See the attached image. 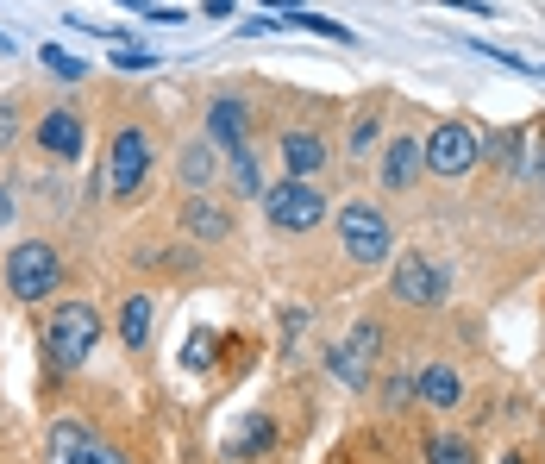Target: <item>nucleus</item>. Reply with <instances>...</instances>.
<instances>
[{
  "label": "nucleus",
  "instance_id": "obj_4",
  "mask_svg": "<svg viewBox=\"0 0 545 464\" xmlns=\"http://www.w3.org/2000/svg\"><path fill=\"white\" fill-rule=\"evenodd\" d=\"M151 164H157V138L145 126H120L113 132V145H107V195L113 201H132L138 189L151 182Z\"/></svg>",
  "mask_w": 545,
  "mask_h": 464
},
{
  "label": "nucleus",
  "instance_id": "obj_30",
  "mask_svg": "<svg viewBox=\"0 0 545 464\" xmlns=\"http://www.w3.org/2000/svg\"><path fill=\"white\" fill-rule=\"evenodd\" d=\"M13 220V189H0V226Z\"/></svg>",
  "mask_w": 545,
  "mask_h": 464
},
{
  "label": "nucleus",
  "instance_id": "obj_27",
  "mask_svg": "<svg viewBox=\"0 0 545 464\" xmlns=\"http://www.w3.org/2000/svg\"><path fill=\"white\" fill-rule=\"evenodd\" d=\"M113 63H120V69H126V76H145V69H157V57H145V51H120V57H113Z\"/></svg>",
  "mask_w": 545,
  "mask_h": 464
},
{
  "label": "nucleus",
  "instance_id": "obj_8",
  "mask_svg": "<svg viewBox=\"0 0 545 464\" xmlns=\"http://www.w3.org/2000/svg\"><path fill=\"white\" fill-rule=\"evenodd\" d=\"M389 295L401 301V308H439V301L452 295V264H439V258H401L389 270Z\"/></svg>",
  "mask_w": 545,
  "mask_h": 464
},
{
  "label": "nucleus",
  "instance_id": "obj_18",
  "mask_svg": "<svg viewBox=\"0 0 545 464\" xmlns=\"http://www.w3.org/2000/svg\"><path fill=\"white\" fill-rule=\"evenodd\" d=\"M226 176H232V189H239V195H264V189H270V182H264V164H257V145H251V151H232V157H226Z\"/></svg>",
  "mask_w": 545,
  "mask_h": 464
},
{
  "label": "nucleus",
  "instance_id": "obj_22",
  "mask_svg": "<svg viewBox=\"0 0 545 464\" xmlns=\"http://www.w3.org/2000/svg\"><path fill=\"white\" fill-rule=\"evenodd\" d=\"M264 446H270V421H264V414H257V421H251V427H245L239 439H232V458H245V452L257 458V452H264Z\"/></svg>",
  "mask_w": 545,
  "mask_h": 464
},
{
  "label": "nucleus",
  "instance_id": "obj_1",
  "mask_svg": "<svg viewBox=\"0 0 545 464\" xmlns=\"http://www.w3.org/2000/svg\"><path fill=\"white\" fill-rule=\"evenodd\" d=\"M94 345H101V308H88V301H57V308L44 314V358H51L57 377H76Z\"/></svg>",
  "mask_w": 545,
  "mask_h": 464
},
{
  "label": "nucleus",
  "instance_id": "obj_33",
  "mask_svg": "<svg viewBox=\"0 0 545 464\" xmlns=\"http://www.w3.org/2000/svg\"><path fill=\"white\" fill-rule=\"evenodd\" d=\"M533 164H539V182H545V151H539V157H533Z\"/></svg>",
  "mask_w": 545,
  "mask_h": 464
},
{
  "label": "nucleus",
  "instance_id": "obj_11",
  "mask_svg": "<svg viewBox=\"0 0 545 464\" xmlns=\"http://www.w3.org/2000/svg\"><path fill=\"white\" fill-rule=\"evenodd\" d=\"M207 138H213L226 157H232V151H251V101L213 95V101H207Z\"/></svg>",
  "mask_w": 545,
  "mask_h": 464
},
{
  "label": "nucleus",
  "instance_id": "obj_14",
  "mask_svg": "<svg viewBox=\"0 0 545 464\" xmlns=\"http://www.w3.org/2000/svg\"><path fill=\"white\" fill-rule=\"evenodd\" d=\"M213 176H220V145L201 132V138H188V145L176 151V182H182V195H207Z\"/></svg>",
  "mask_w": 545,
  "mask_h": 464
},
{
  "label": "nucleus",
  "instance_id": "obj_17",
  "mask_svg": "<svg viewBox=\"0 0 545 464\" xmlns=\"http://www.w3.org/2000/svg\"><path fill=\"white\" fill-rule=\"evenodd\" d=\"M151 333H157V301L151 295H126V308H120V345L138 358V352H151Z\"/></svg>",
  "mask_w": 545,
  "mask_h": 464
},
{
  "label": "nucleus",
  "instance_id": "obj_2",
  "mask_svg": "<svg viewBox=\"0 0 545 464\" xmlns=\"http://www.w3.org/2000/svg\"><path fill=\"white\" fill-rule=\"evenodd\" d=\"M333 226H339V251L358 270H370V264H389V251H395V232H389V214L376 201H345L339 214H333Z\"/></svg>",
  "mask_w": 545,
  "mask_h": 464
},
{
  "label": "nucleus",
  "instance_id": "obj_13",
  "mask_svg": "<svg viewBox=\"0 0 545 464\" xmlns=\"http://www.w3.org/2000/svg\"><path fill=\"white\" fill-rule=\"evenodd\" d=\"M282 170H289L295 182H314L326 164H333V151H326V138L320 132H307V126H289V132H282Z\"/></svg>",
  "mask_w": 545,
  "mask_h": 464
},
{
  "label": "nucleus",
  "instance_id": "obj_25",
  "mask_svg": "<svg viewBox=\"0 0 545 464\" xmlns=\"http://www.w3.org/2000/svg\"><path fill=\"white\" fill-rule=\"evenodd\" d=\"M307 333V308H282V358L295 352V339Z\"/></svg>",
  "mask_w": 545,
  "mask_h": 464
},
{
  "label": "nucleus",
  "instance_id": "obj_21",
  "mask_svg": "<svg viewBox=\"0 0 545 464\" xmlns=\"http://www.w3.org/2000/svg\"><path fill=\"white\" fill-rule=\"evenodd\" d=\"M276 26H301V32H320V38H333V44H351V26H339V19H326V13H276Z\"/></svg>",
  "mask_w": 545,
  "mask_h": 464
},
{
  "label": "nucleus",
  "instance_id": "obj_32",
  "mask_svg": "<svg viewBox=\"0 0 545 464\" xmlns=\"http://www.w3.org/2000/svg\"><path fill=\"white\" fill-rule=\"evenodd\" d=\"M502 464H527V458H520V452H502Z\"/></svg>",
  "mask_w": 545,
  "mask_h": 464
},
{
  "label": "nucleus",
  "instance_id": "obj_9",
  "mask_svg": "<svg viewBox=\"0 0 545 464\" xmlns=\"http://www.w3.org/2000/svg\"><path fill=\"white\" fill-rule=\"evenodd\" d=\"M51 464H126V452L107 446L101 433H88L82 421H57L51 427Z\"/></svg>",
  "mask_w": 545,
  "mask_h": 464
},
{
  "label": "nucleus",
  "instance_id": "obj_15",
  "mask_svg": "<svg viewBox=\"0 0 545 464\" xmlns=\"http://www.w3.org/2000/svg\"><path fill=\"white\" fill-rule=\"evenodd\" d=\"M38 151H51L57 164H76L82 157V113L76 107H51L38 120Z\"/></svg>",
  "mask_w": 545,
  "mask_h": 464
},
{
  "label": "nucleus",
  "instance_id": "obj_5",
  "mask_svg": "<svg viewBox=\"0 0 545 464\" xmlns=\"http://www.w3.org/2000/svg\"><path fill=\"white\" fill-rule=\"evenodd\" d=\"M264 214H270V226L276 232H320L326 220H333V207H326V195L314 189V182H295V176H282V182H270L264 195Z\"/></svg>",
  "mask_w": 545,
  "mask_h": 464
},
{
  "label": "nucleus",
  "instance_id": "obj_3",
  "mask_svg": "<svg viewBox=\"0 0 545 464\" xmlns=\"http://www.w3.org/2000/svg\"><path fill=\"white\" fill-rule=\"evenodd\" d=\"M7 289L13 301H51L63 289V251L51 239H26L7 251Z\"/></svg>",
  "mask_w": 545,
  "mask_h": 464
},
{
  "label": "nucleus",
  "instance_id": "obj_10",
  "mask_svg": "<svg viewBox=\"0 0 545 464\" xmlns=\"http://www.w3.org/2000/svg\"><path fill=\"white\" fill-rule=\"evenodd\" d=\"M426 176V157H420V138L414 132H395L389 145H383V157H376V182H383L389 195H408L414 182Z\"/></svg>",
  "mask_w": 545,
  "mask_h": 464
},
{
  "label": "nucleus",
  "instance_id": "obj_24",
  "mask_svg": "<svg viewBox=\"0 0 545 464\" xmlns=\"http://www.w3.org/2000/svg\"><path fill=\"white\" fill-rule=\"evenodd\" d=\"M44 63H51V76H63V82H82V57H69V51H57V44H44Z\"/></svg>",
  "mask_w": 545,
  "mask_h": 464
},
{
  "label": "nucleus",
  "instance_id": "obj_26",
  "mask_svg": "<svg viewBox=\"0 0 545 464\" xmlns=\"http://www.w3.org/2000/svg\"><path fill=\"white\" fill-rule=\"evenodd\" d=\"M182 364H188V370H207V364H213V339L195 333V339H188V352H182Z\"/></svg>",
  "mask_w": 545,
  "mask_h": 464
},
{
  "label": "nucleus",
  "instance_id": "obj_16",
  "mask_svg": "<svg viewBox=\"0 0 545 464\" xmlns=\"http://www.w3.org/2000/svg\"><path fill=\"white\" fill-rule=\"evenodd\" d=\"M414 396L433 408V414H452L458 402H464V377H458V364H445V358H433V364H420V377H414Z\"/></svg>",
  "mask_w": 545,
  "mask_h": 464
},
{
  "label": "nucleus",
  "instance_id": "obj_23",
  "mask_svg": "<svg viewBox=\"0 0 545 464\" xmlns=\"http://www.w3.org/2000/svg\"><path fill=\"white\" fill-rule=\"evenodd\" d=\"M376 132H383V113H358V126H351V157H370Z\"/></svg>",
  "mask_w": 545,
  "mask_h": 464
},
{
  "label": "nucleus",
  "instance_id": "obj_31",
  "mask_svg": "<svg viewBox=\"0 0 545 464\" xmlns=\"http://www.w3.org/2000/svg\"><path fill=\"white\" fill-rule=\"evenodd\" d=\"M0 57H13V38L7 32H0Z\"/></svg>",
  "mask_w": 545,
  "mask_h": 464
},
{
  "label": "nucleus",
  "instance_id": "obj_28",
  "mask_svg": "<svg viewBox=\"0 0 545 464\" xmlns=\"http://www.w3.org/2000/svg\"><path fill=\"white\" fill-rule=\"evenodd\" d=\"M439 7H445V13H495L489 0H439Z\"/></svg>",
  "mask_w": 545,
  "mask_h": 464
},
{
  "label": "nucleus",
  "instance_id": "obj_20",
  "mask_svg": "<svg viewBox=\"0 0 545 464\" xmlns=\"http://www.w3.org/2000/svg\"><path fill=\"white\" fill-rule=\"evenodd\" d=\"M426 464H477V446L464 433H433L426 439Z\"/></svg>",
  "mask_w": 545,
  "mask_h": 464
},
{
  "label": "nucleus",
  "instance_id": "obj_29",
  "mask_svg": "<svg viewBox=\"0 0 545 464\" xmlns=\"http://www.w3.org/2000/svg\"><path fill=\"white\" fill-rule=\"evenodd\" d=\"M13 138V107H0V145Z\"/></svg>",
  "mask_w": 545,
  "mask_h": 464
},
{
  "label": "nucleus",
  "instance_id": "obj_6",
  "mask_svg": "<svg viewBox=\"0 0 545 464\" xmlns=\"http://www.w3.org/2000/svg\"><path fill=\"white\" fill-rule=\"evenodd\" d=\"M420 157H426V170L445 176V182H464L470 170H477V157H483V138L477 126H464V120H445L420 138Z\"/></svg>",
  "mask_w": 545,
  "mask_h": 464
},
{
  "label": "nucleus",
  "instance_id": "obj_12",
  "mask_svg": "<svg viewBox=\"0 0 545 464\" xmlns=\"http://www.w3.org/2000/svg\"><path fill=\"white\" fill-rule=\"evenodd\" d=\"M176 226H182L195 245H226V239H232V214H226L220 201H207V195H182Z\"/></svg>",
  "mask_w": 545,
  "mask_h": 464
},
{
  "label": "nucleus",
  "instance_id": "obj_19",
  "mask_svg": "<svg viewBox=\"0 0 545 464\" xmlns=\"http://www.w3.org/2000/svg\"><path fill=\"white\" fill-rule=\"evenodd\" d=\"M408 402H414V377H408L401 364H389V370H383V383H376V408L395 414V408H408Z\"/></svg>",
  "mask_w": 545,
  "mask_h": 464
},
{
  "label": "nucleus",
  "instance_id": "obj_7",
  "mask_svg": "<svg viewBox=\"0 0 545 464\" xmlns=\"http://www.w3.org/2000/svg\"><path fill=\"white\" fill-rule=\"evenodd\" d=\"M333 377L339 383H351V389H370L376 383V370H383V327H376V320H358V327H351L339 345H333Z\"/></svg>",
  "mask_w": 545,
  "mask_h": 464
}]
</instances>
